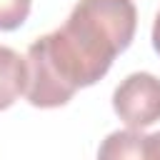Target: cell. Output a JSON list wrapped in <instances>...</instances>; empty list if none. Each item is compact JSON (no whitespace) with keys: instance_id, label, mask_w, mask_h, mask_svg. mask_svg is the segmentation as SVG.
<instances>
[{"instance_id":"52a82bcc","label":"cell","mask_w":160,"mask_h":160,"mask_svg":"<svg viewBox=\"0 0 160 160\" xmlns=\"http://www.w3.org/2000/svg\"><path fill=\"white\" fill-rule=\"evenodd\" d=\"M152 145H155V160H160V132H152Z\"/></svg>"},{"instance_id":"8992f818","label":"cell","mask_w":160,"mask_h":160,"mask_svg":"<svg viewBox=\"0 0 160 160\" xmlns=\"http://www.w3.org/2000/svg\"><path fill=\"white\" fill-rule=\"evenodd\" d=\"M152 48L160 55V12L155 15V25H152Z\"/></svg>"},{"instance_id":"3957f363","label":"cell","mask_w":160,"mask_h":160,"mask_svg":"<svg viewBox=\"0 0 160 160\" xmlns=\"http://www.w3.org/2000/svg\"><path fill=\"white\" fill-rule=\"evenodd\" d=\"M98 160H155V145L150 135L135 128L115 130L100 142Z\"/></svg>"},{"instance_id":"7a4b0ae2","label":"cell","mask_w":160,"mask_h":160,"mask_svg":"<svg viewBox=\"0 0 160 160\" xmlns=\"http://www.w3.org/2000/svg\"><path fill=\"white\" fill-rule=\"evenodd\" d=\"M112 108L118 118L135 130H142L160 120V78L150 72L128 75L112 92Z\"/></svg>"},{"instance_id":"277c9868","label":"cell","mask_w":160,"mask_h":160,"mask_svg":"<svg viewBox=\"0 0 160 160\" xmlns=\"http://www.w3.org/2000/svg\"><path fill=\"white\" fill-rule=\"evenodd\" d=\"M28 68L12 48L0 45V110H8L20 95H25Z\"/></svg>"},{"instance_id":"5b68a950","label":"cell","mask_w":160,"mask_h":160,"mask_svg":"<svg viewBox=\"0 0 160 160\" xmlns=\"http://www.w3.org/2000/svg\"><path fill=\"white\" fill-rule=\"evenodd\" d=\"M30 15V0H0V30L20 28Z\"/></svg>"},{"instance_id":"6da1fadb","label":"cell","mask_w":160,"mask_h":160,"mask_svg":"<svg viewBox=\"0 0 160 160\" xmlns=\"http://www.w3.org/2000/svg\"><path fill=\"white\" fill-rule=\"evenodd\" d=\"M135 28L132 0H80L58 30L40 35L28 48V102L60 108L80 88L95 85L128 50Z\"/></svg>"}]
</instances>
